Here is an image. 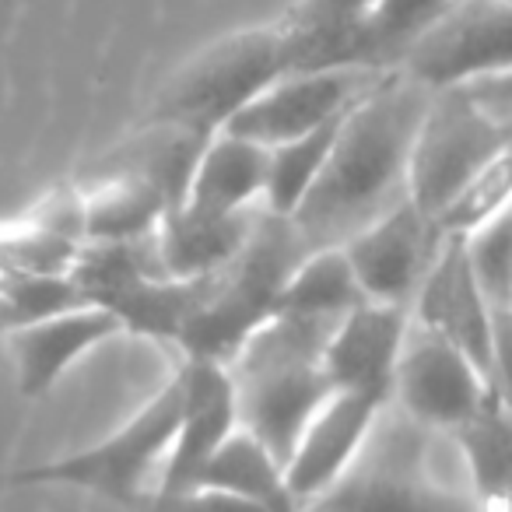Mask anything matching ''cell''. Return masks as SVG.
<instances>
[{"label": "cell", "mask_w": 512, "mask_h": 512, "mask_svg": "<svg viewBox=\"0 0 512 512\" xmlns=\"http://www.w3.org/2000/svg\"><path fill=\"white\" fill-rule=\"evenodd\" d=\"M428 99L432 92L404 74H386L351 109L327 165L288 218L309 253L341 246L404 200L407 155Z\"/></svg>", "instance_id": "cell-1"}, {"label": "cell", "mask_w": 512, "mask_h": 512, "mask_svg": "<svg viewBox=\"0 0 512 512\" xmlns=\"http://www.w3.org/2000/svg\"><path fill=\"white\" fill-rule=\"evenodd\" d=\"M309 246L288 218L256 207L246 242L211 278H200V292L176 337L183 362H211L228 369L232 358L260 327L274 320L278 299Z\"/></svg>", "instance_id": "cell-2"}, {"label": "cell", "mask_w": 512, "mask_h": 512, "mask_svg": "<svg viewBox=\"0 0 512 512\" xmlns=\"http://www.w3.org/2000/svg\"><path fill=\"white\" fill-rule=\"evenodd\" d=\"M512 71L435 92L414 130L404 197L435 214L495 158L512 155Z\"/></svg>", "instance_id": "cell-3"}, {"label": "cell", "mask_w": 512, "mask_h": 512, "mask_svg": "<svg viewBox=\"0 0 512 512\" xmlns=\"http://www.w3.org/2000/svg\"><path fill=\"white\" fill-rule=\"evenodd\" d=\"M281 74H288L281 25H253V29L221 36L218 43L186 60L165 81L141 120L176 123V127L214 137Z\"/></svg>", "instance_id": "cell-4"}, {"label": "cell", "mask_w": 512, "mask_h": 512, "mask_svg": "<svg viewBox=\"0 0 512 512\" xmlns=\"http://www.w3.org/2000/svg\"><path fill=\"white\" fill-rule=\"evenodd\" d=\"M179 404H183V379L176 369L169 383L113 435H106L95 446L78 449V453L8 470V474H0V484L4 488H36V484L78 488L137 509L148 502V488H144L148 477L165 463L169 442L176 435Z\"/></svg>", "instance_id": "cell-5"}, {"label": "cell", "mask_w": 512, "mask_h": 512, "mask_svg": "<svg viewBox=\"0 0 512 512\" xmlns=\"http://www.w3.org/2000/svg\"><path fill=\"white\" fill-rule=\"evenodd\" d=\"M505 71H512V0H453L397 67L432 95Z\"/></svg>", "instance_id": "cell-6"}, {"label": "cell", "mask_w": 512, "mask_h": 512, "mask_svg": "<svg viewBox=\"0 0 512 512\" xmlns=\"http://www.w3.org/2000/svg\"><path fill=\"white\" fill-rule=\"evenodd\" d=\"M411 323L453 344L491 386L505 390V334L467 267L463 239H442L425 281L411 302Z\"/></svg>", "instance_id": "cell-7"}, {"label": "cell", "mask_w": 512, "mask_h": 512, "mask_svg": "<svg viewBox=\"0 0 512 512\" xmlns=\"http://www.w3.org/2000/svg\"><path fill=\"white\" fill-rule=\"evenodd\" d=\"M383 78L386 74L358 71V67L281 74L274 85H267L246 109H239L228 120L225 134L271 151L278 144H288L295 137L309 134V130L323 127L334 116L348 113Z\"/></svg>", "instance_id": "cell-8"}, {"label": "cell", "mask_w": 512, "mask_h": 512, "mask_svg": "<svg viewBox=\"0 0 512 512\" xmlns=\"http://www.w3.org/2000/svg\"><path fill=\"white\" fill-rule=\"evenodd\" d=\"M439 246L442 239L435 225L404 197L348 242H341V253L365 299L411 313L418 285L425 281Z\"/></svg>", "instance_id": "cell-9"}, {"label": "cell", "mask_w": 512, "mask_h": 512, "mask_svg": "<svg viewBox=\"0 0 512 512\" xmlns=\"http://www.w3.org/2000/svg\"><path fill=\"white\" fill-rule=\"evenodd\" d=\"M491 390L498 386H491L453 344L411 323L397 372H393L390 400L404 407L414 425L453 432L484 404Z\"/></svg>", "instance_id": "cell-10"}, {"label": "cell", "mask_w": 512, "mask_h": 512, "mask_svg": "<svg viewBox=\"0 0 512 512\" xmlns=\"http://www.w3.org/2000/svg\"><path fill=\"white\" fill-rule=\"evenodd\" d=\"M179 379H183V404H179L176 435L165 453L158 488L148 498H169L197 488L204 467L239 428L228 369L211 362H179Z\"/></svg>", "instance_id": "cell-11"}, {"label": "cell", "mask_w": 512, "mask_h": 512, "mask_svg": "<svg viewBox=\"0 0 512 512\" xmlns=\"http://www.w3.org/2000/svg\"><path fill=\"white\" fill-rule=\"evenodd\" d=\"M411 313L383 302H358L334 327L320 355V369L334 393H355L390 404L393 372L404 351Z\"/></svg>", "instance_id": "cell-12"}, {"label": "cell", "mask_w": 512, "mask_h": 512, "mask_svg": "<svg viewBox=\"0 0 512 512\" xmlns=\"http://www.w3.org/2000/svg\"><path fill=\"white\" fill-rule=\"evenodd\" d=\"M383 407L386 404L379 400L355 397V393H330L323 400L285 463V484L299 509L327 495L348 470H355L358 456L376 432Z\"/></svg>", "instance_id": "cell-13"}, {"label": "cell", "mask_w": 512, "mask_h": 512, "mask_svg": "<svg viewBox=\"0 0 512 512\" xmlns=\"http://www.w3.org/2000/svg\"><path fill=\"white\" fill-rule=\"evenodd\" d=\"M120 334V320L106 309L88 306V302L64 309V313L43 316L29 327L11 330L8 351L15 358L22 397H46L81 355H88V351H95L99 344L113 341Z\"/></svg>", "instance_id": "cell-14"}, {"label": "cell", "mask_w": 512, "mask_h": 512, "mask_svg": "<svg viewBox=\"0 0 512 512\" xmlns=\"http://www.w3.org/2000/svg\"><path fill=\"white\" fill-rule=\"evenodd\" d=\"M211 137L197 130L176 127V123L141 120L130 134H123L113 148L88 162L81 176H134L155 186L172 207L183 204L197 158Z\"/></svg>", "instance_id": "cell-15"}, {"label": "cell", "mask_w": 512, "mask_h": 512, "mask_svg": "<svg viewBox=\"0 0 512 512\" xmlns=\"http://www.w3.org/2000/svg\"><path fill=\"white\" fill-rule=\"evenodd\" d=\"M299 512H481L470 498L432 484L418 467L348 470L327 495L313 498Z\"/></svg>", "instance_id": "cell-16"}, {"label": "cell", "mask_w": 512, "mask_h": 512, "mask_svg": "<svg viewBox=\"0 0 512 512\" xmlns=\"http://www.w3.org/2000/svg\"><path fill=\"white\" fill-rule=\"evenodd\" d=\"M253 218H256V207L246 214H232V218L200 214L186 204L172 207V211H165L155 235H151L158 267L176 281L211 278L214 271H221L239 253Z\"/></svg>", "instance_id": "cell-17"}, {"label": "cell", "mask_w": 512, "mask_h": 512, "mask_svg": "<svg viewBox=\"0 0 512 512\" xmlns=\"http://www.w3.org/2000/svg\"><path fill=\"white\" fill-rule=\"evenodd\" d=\"M264 186H267V148L221 130L200 151L183 204L200 214L232 218V214L253 211L256 200H264Z\"/></svg>", "instance_id": "cell-18"}, {"label": "cell", "mask_w": 512, "mask_h": 512, "mask_svg": "<svg viewBox=\"0 0 512 512\" xmlns=\"http://www.w3.org/2000/svg\"><path fill=\"white\" fill-rule=\"evenodd\" d=\"M81 200V242H137L155 235L169 200L134 176L74 179Z\"/></svg>", "instance_id": "cell-19"}, {"label": "cell", "mask_w": 512, "mask_h": 512, "mask_svg": "<svg viewBox=\"0 0 512 512\" xmlns=\"http://www.w3.org/2000/svg\"><path fill=\"white\" fill-rule=\"evenodd\" d=\"M376 0H295L281 18L288 74L351 67V36Z\"/></svg>", "instance_id": "cell-20"}, {"label": "cell", "mask_w": 512, "mask_h": 512, "mask_svg": "<svg viewBox=\"0 0 512 512\" xmlns=\"http://www.w3.org/2000/svg\"><path fill=\"white\" fill-rule=\"evenodd\" d=\"M481 512H509L512 488V418L509 393L491 390L463 425L453 428Z\"/></svg>", "instance_id": "cell-21"}, {"label": "cell", "mask_w": 512, "mask_h": 512, "mask_svg": "<svg viewBox=\"0 0 512 512\" xmlns=\"http://www.w3.org/2000/svg\"><path fill=\"white\" fill-rule=\"evenodd\" d=\"M358 302H365V295L358 292V281L344 260L341 246L313 249L292 271L274 316H295V320L334 330Z\"/></svg>", "instance_id": "cell-22"}, {"label": "cell", "mask_w": 512, "mask_h": 512, "mask_svg": "<svg viewBox=\"0 0 512 512\" xmlns=\"http://www.w3.org/2000/svg\"><path fill=\"white\" fill-rule=\"evenodd\" d=\"M453 0H376L351 36V67L393 74Z\"/></svg>", "instance_id": "cell-23"}, {"label": "cell", "mask_w": 512, "mask_h": 512, "mask_svg": "<svg viewBox=\"0 0 512 512\" xmlns=\"http://www.w3.org/2000/svg\"><path fill=\"white\" fill-rule=\"evenodd\" d=\"M509 193H512V155L495 158L484 165L439 214H435V232L439 239H467L470 232L491 225L509 211Z\"/></svg>", "instance_id": "cell-24"}, {"label": "cell", "mask_w": 512, "mask_h": 512, "mask_svg": "<svg viewBox=\"0 0 512 512\" xmlns=\"http://www.w3.org/2000/svg\"><path fill=\"white\" fill-rule=\"evenodd\" d=\"M467 267L481 288L495 320H512V214L505 211L491 225L477 228L463 239Z\"/></svg>", "instance_id": "cell-25"}, {"label": "cell", "mask_w": 512, "mask_h": 512, "mask_svg": "<svg viewBox=\"0 0 512 512\" xmlns=\"http://www.w3.org/2000/svg\"><path fill=\"white\" fill-rule=\"evenodd\" d=\"M78 242L60 239L43 225L22 214V218L0 221V271L18 274H46V278H67Z\"/></svg>", "instance_id": "cell-26"}, {"label": "cell", "mask_w": 512, "mask_h": 512, "mask_svg": "<svg viewBox=\"0 0 512 512\" xmlns=\"http://www.w3.org/2000/svg\"><path fill=\"white\" fill-rule=\"evenodd\" d=\"M78 288L67 278H46V274H18L0 271V334L29 327L43 316L64 313L71 306H81Z\"/></svg>", "instance_id": "cell-27"}, {"label": "cell", "mask_w": 512, "mask_h": 512, "mask_svg": "<svg viewBox=\"0 0 512 512\" xmlns=\"http://www.w3.org/2000/svg\"><path fill=\"white\" fill-rule=\"evenodd\" d=\"M144 512H264L260 505L246 502L239 495H228L218 488H190L183 495L169 498H148L141 505Z\"/></svg>", "instance_id": "cell-28"}]
</instances>
